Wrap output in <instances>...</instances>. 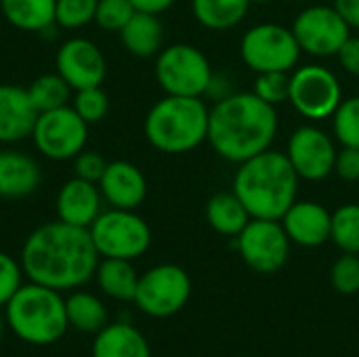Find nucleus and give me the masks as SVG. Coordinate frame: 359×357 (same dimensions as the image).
<instances>
[{"label":"nucleus","instance_id":"nucleus-16","mask_svg":"<svg viewBox=\"0 0 359 357\" xmlns=\"http://www.w3.org/2000/svg\"><path fill=\"white\" fill-rule=\"evenodd\" d=\"M97 185L101 189L103 200L111 208L135 210L143 204L147 196L145 175L139 170V166L126 160L107 162V168Z\"/></svg>","mask_w":359,"mask_h":357},{"label":"nucleus","instance_id":"nucleus-23","mask_svg":"<svg viewBox=\"0 0 359 357\" xmlns=\"http://www.w3.org/2000/svg\"><path fill=\"white\" fill-rule=\"evenodd\" d=\"M206 219L208 225L227 238H238L242 229L250 223V213L242 204V200L231 191L215 194L206 204Z\"/></svg>","mask_w":359,"mask_h":357},{"label":"nucleus","instance_id":"nucleus-11","mask_svg":"<svg viewBox=\"0 0 359 357\" xmlns=\"http://www.w3.org/2000/svg\"><path fill=\"white\" fill-rule=\"evenodd\" d=\"M288 101L301 116L309 120H324L341 105L343 90L339 78L328 67L309 63L292 72Z\"/></svg>","mask_w":359,"mask_h":357},{"label":"nucleus","instance_id":"nucleus-40","mask_svg":"<svg viewBox=\"0 0 359 357\" xmlns=\"http://www.w3.org/2000/svg\"><path fill=\"white\" fill-rule=\"evenodd\" d=\"M332 6L351 29H359V0H334Z\"/></svg>","mask_w":359,"mask_h":357},{"label":"nucleus","instance_id":"nucleus-21","mask_svg":"<svg viewBox=\"0 0 359 357\" xmlns=\"http://www.w3.org/2000/svg\"><path fill=\"white\" fill-rule=\"evenodd\" d=\"M93 357H151L147 339L133 324H107L95 335Z\"/></svg>","mask_w":359,"mask_h":357},{"label":"nucleus","instance_id":"nucleus-28","mask_svg":"<svg viewBox=\"0 0 359 357\" xmlns=\"http://www.w3.org/2000/svg\"><path fill=\"white\" fill-rule=\"evenodd\" d=\"M27 95L40 114V112H48V109H57V107L67 105L69 95H72V86L57 72L55 74H42L27 86Z\"/></svg>","mask_w":359,"mask_h":357},{"label":"nucleus","instance_id":"nucleus-31","mask_svg":"<svg viewBox=\"0 0 359 357\" xmlns=\"http://www.w3.org/2000/svg\"><path fill=\"white\" fill-rule=\"evenodd\" d=\"M99 0H57L55 23L63 29H80L95 21Z\"/></svg>","mask_w":359,"mask_h":357},{"label":"nucleus","instance_id":"nucleus-32","mask_svg":"<svg viewBox=\"0 0 359 357\" xmlns=\"http://www.w3.org/2000/svg\"><path fill=\"white\" fill-rule=\"evenodd\" d=\"M252 93L265 103L278 107L290 97V74L288 72H261L257 74Z\"/></svg>","mask_w":359,"mask_h":357},{"label":"nucleus","instance_id":"nucleus-26","mask_svg":"<svg viewBox=\"0 0 359 357\" xmlns=\"http://www.w3.org/2000/svg\"><path fill=\"white\" fill-rule=\"evenodd\" d=\"M65 314H67L69 328L84 332V335H93V337L109 324L103 301L82 290H74L65 299Z\"/></svg>","mask_w":359,"mask_h":357},{"label":"nucleus","instance_id":"nucleus-4","mask_svg":"<svg viewBox=\"0 0 359 357\" xmlns=\"http://www.w3.org/2000/svg\"><path fill=\"white\" fill-rule=\"evenodd\" d=\"M4 322L15 337L38 347L57 343L69 328L61 292L36 282L23 284L4 305Z\"/></svg>","mask_w":359,"mask_h":357},{"label":"nucleus","instance_id":"nucleus-1","mask_svg":"<svg viewBox=\"0 0 359 357\" xmlns=\"http://www.w3.org/2000/svg\"><path fill=\"white\" fill-rule=\"evenodd\" d=\"M19 263L29 282L63 292L80 288L95 276L99 252L86 227L53 221L27 236Z\"/></svg>","mask_w":359,"mask_h":357},{"label":"nucleus","instance_id":"nucleus-18","mask_svg":"<svg viewBox=\"0 0 359 357\" xmlns=\"http://www.w3.org/2000/svg\"><path fill=\"white\" fill-rule=\"evenodd\" d=\"M280 221L292 244L318 248L330 240L332 213L318 202H294Z\"/></svg>","mask_w":359,"mask_h":357},{"label":"nucleus","instance_id":"nucleus-24","mask_svg":"<svg viewBox=\"0 0 359 357\" xmlns=\"http://www.w3.org/2000/svg\"><path fill=\"white\" fill-rule=\"evenodd\" d=\"M97 284L103 295L116 301H135L137 286H139V274L133 265V261L126 259H101L95 271Z\"/></svg>","mask_w":359,"mask_h":357},{"label":"nucleus","instance_id":"nucleus-13","mask_svg":"<svg viewBox=\"0 0 359 357\" xmlns=\"http://www.w3.org/2000/svg\"><path fill=\"white\" fill-rule=\"evenodd\" d=\"M292 34L303 53L313 57H332L351 36V27L343 21L334 6L316 4L297 15Z\"/></svg>","mask_w":359,"mask_h":357},{"label":"nucleus","instance_id":"nucleus-33","mask_svg":"<svg viewBox=\"0 0 359 357\" xmlns=\"http://www.w3.org/2000/svg\"><path fill=\"white\" fill-rule=\"evenodd\" d=\"M76 114L86 122V124H97L101 122L107 112H109V99L101 86H90L76 90L74 95V105Z\"/></svg>","mask_w":359,"mask_h":357},{"label":"nucleus","instance_id":"nucleus-39","mask_svg":"<svg viewBox=\"0 0 359 357\" xmlns=\"http://www.w3.org/2000/svg\"><path fill=\"white\" fill-rule=\"evenodd\" d=\"M339 63L343 65V69L351 76L359 78V38L358 36H349L345 40V44L339 48L337 53Z\"/></svg>","mask_w":359,"mask_h":357},{"label":"nucleus","instance_id":"nucleus-37","mask_svg":"<svg viewBox=\"0 0 359 357\" xmlns=\"http://www.w3.org/2000/svg\"><path fill=\"white\" fill-rule=\"evenodd\" d=\"M105 168H107V162H105V158H103L99 151L82 149V151L74 158V173H76V177H80V179L99 183L101 177H103V173H105Z\"/></svg>","mask_w":359,"mask_h":357},{"label":"nucleus","instance_id":"nucleus-9","mask_svg":"<svg viewBox=\"0 0 359 357\" xmlns=\"http://www.w3.org/2000/svg\"><path fill=\"white\" fill-rule=\"evenodd\" d=\"M244 63L261 72H290L301 57V46L292 29L278 23H259L250 27L240 44Z\"/></svg>","mask_w":359,"mask_h":357},{"label":"nucleus","instance_id":"nucleus-30","mask_svg":"<svg viewBox=\"0 0 359 357\" xmlns=\"http://www.w3.org/2000/svg\"><path fill=\"white\" fill-rule=\"evenodd\" d=\"M334 137L341 145L359 147V97L343 99L332 114Z\"/></svg>","mask_w":359,"mask_h":357},{"label":"nucleus","instance_id":"nucleus-7","mask_svg":"<svg viewBox=\"0 0 359 357\" xmlns=\"http://www.w3.org/2000/svg\"><path fill=\"white\" fill-rule=\"evenodd\" d=\"M88 231L101 259L135 261L151 244V229L135 210H105L93 221Z\"/></svg>","mask_w":359,"mask_h":357},{"label":"nucleus","instance_id":"nucleus-22","mask_svg":"<svg viewBox=\"0 0 359 357\" xmlns=\"http://www.w3.org/2000/svg\"><path fill=\"white\" fill-rule=\"evenodd\" d=\"M120 40L130 55L147 59L162 50L164 25L156 13L135 11L128 23L120 29Z\"/></svg>","mask_w":359,"mask_h":357},{"label":"nucleus","instance_id":"nucleus-38","mask_svg":"<svg viewBox=\"0 0 359 357\" xmlns=\"http://www.w3.org/2000/svg\"><path fill=\"white\" fill-rule=\"evenodd\" d=\"M334 173L343 181H359V147H347V145H343L337 151Z\"/></svg>","mask_w":359,"mask_h":357},{"label":"nucleus","instance_id":"nucleus-29","mask_svg":"<svg viewBox=\"0 0 359 357\" xmlns=\"http://www.w3.org/2000/svg\"><path fill=\"white\" fill-rule=\"evenodd\" d=\"M330 240L343 252L359 255V204H343L332 213Z\"/></svg>","mask_w":359,"mask_h":357},{"label":"nucleus","instance_id":"nucleus-10","mask_svg":"<svg viewBox=\"0 0 359 357\" xmlns=\"http://www.w3.org/2000/svg\"><path fill=\"white\" fill-rule=\"evenodd\" d=\"M36 149L48 160H74L88 141V124L74 107L40 112L32 130Z\"/></svg>","mask_w":359,"mask_h":357},{"label":"nucleus","instance_id":"nucleus-20","mask_svg":"<svg viewBox=\"0 0 359 357\" xmlns=\"http://www.w3.org/2000/svg\"><path fill=\"white\" fill-rule=\"evenodd\" d=\"M40 185V166L23 151H0V198H25Z\"/></svg>","mask_w":359,"mask_h":357},{"label":"nucleus","instance_id":"nucleus-42","mask_svg":"<svg viewBox=\"0 0 359 357\" xmlns=\"http://www.w3.org/2000/svg\"><path fill=\"white\" fill-rule=\"evenodd\" d=\"M273 0H250V4H269Z\"/></svg>","mask_w":359,"mask_h":357},{"label":"nucleus","instance_id":"nucleus-2","mask_svg":"<svg viewBox=\"0 0 359 357\" xmlns=\"http://www.w3.org/2000/svg\"><path fill=\"white\" fill-rule=\"evenodd\" d=\"M278 135V112L255 93L221 97L208 114L212 149L229 162L242 164L269 149Z\"/></svg>","mask_w":359,"mask_h":357},{"label":"nucleus","instance_id":"nucleus-15","mask_svg":"<svg viewBox=\"0 0 359 357\" xmlns=\"http://www.w3.org/2000/svg\"><path fill=\"white\" fill-rule=\"evenodd\" d=\"M55 67L72 90L101 86L107 74V63L101 48L88 38L65 40L57 50Z\"/></svg>","mask_w":359,"mask_h":357},{"label":"nucleus","instance_id":"nucleus-34","mask_svg":"<svg viewBox=\"0 0 359 357\" xmlns=\"http://www.w3.org/2000/svg\"><path fill=\"white\" fill-rule=\"evenodd\" d=\"M135 11L137 8L133 6L130 0H99L95 23L107 32H120L135 15Z\"/></svg>","mask_w":359,"mask_h":357},{"label":"nucleus","instance_id":"nucleus-14","mask_svg":"<svg viewBox=\"0 0 359 357\" xmlns=\"http://www.w3.org/2000/svg\"><path fill=\"white\" fill-rule=\"evenodd\" d=\"M337 151L339 149L334 147L332 139L322 128L305 124L292 133L286 156L299 179L322 181L330 173H334Z\"/></svg>","mask_w":359,"mask_h":357},{"label":"nucleus","instance_id":"nucleus-43","mask_svg":"<svg viewBox=\"0 0 359 357\" xmlns=\"http://www.w3.org/2000/svg\"><path fill=\"white\" fill-rule=\"evenodd\" d=\"M2 332H4V318H2V314H0V339H2Z\"/></svg>","mask_w":359,"mask_h":357},{"label":"nucleus","instance_id":"nucleus-6","mask_svg":"<svg viewBox=\"0 0 359 357\" xmlns=\"http://www.w3.org/2000/svg\"><path fill=\"white\" fill-rule=\"evenodd\" d=\"M212 78L208 57L191 44H170L158 53L156 80L166 95L204 97Z\"/></svg>","mask_w":359,"mask_h":357},{"label":"nucleus","instance_id":"nucleus-12","mask_svg":"<svg viewBox=\"0 0 359 357\" xmlns=\"http://www.w3.org/2000/svg\"><path fill=\"white\" fill-rule=\"evenodd\" d=\"M290 238L280 221L250 219V223L236 238L238 252L244 263L259 274L280 271L290 255Z\"/></svg>","mask_w":359,"mask_h":357},{"label":"nucleus","instance_id":"nucleus-25","mask_svg":"<svg viewBox=\"0 0 359 357\" xmlns=\"http://www.w3.org/2000/svg\"><path fill=\"white\" fill-rule=\"evenodd\" d=\"M57 0H0L4 19L23 32H46L55 23Z\"/></svg>","mask_w":359,"mask_h":357},{"label":"nucleus","instance_id":"nucleus-27","mask_svg":"<svg viewBox=\"0 0 359 357\" xmlns=\"http://www.w3.org/2000/svg\"><path fill=\"white\" fill-rule=\"evenodd\" d=\"M250 0H191L194 17L208 29L236 27L248 13Z\"/></svg>","mask_w":359,"mask_h":357},{"label":"nucleus","instance_id":"nucleus-8","mask_svg":"<svg viewBox=\"0 0 359 357\" xmlns=\"http://www.w3.org/2000/svg\"><path fill=\"white\" fill-rule=\"evenodd\" d=\"M191 297L189 274L175 265L162 263L139 276V286L135 295V305L149 318H170L179 314Z\"/></svg>","mask_w":359,"mask_h":357},{"label":"nucleus","instance_id":"nucleus-36","mask_svg":"<svg viewBox=\"0 0 359 357\" xmlns=\"http://www.w3.org/2000/svg\"><path fill=\"white\" fill-rule=\"evenodd\" d=\"M23 267L11 255L0 252V307H4L13 295L23 286Z\"/></svg>","mask_w":359,"mask_h":357},{"label":"nucleus","instance_id":"nucleus-41","mask_svg":"<svg viewBox=\"0 0 359 357\" xmlns=\"http://www.w3.org/2000/svg\"><path fill=\"white\" fill-rule=\"evenodd\" d=\"M130 2H133V6H135L137 11L156 13V15L168 11V8L175 4V0H130Z\"/></svg>","mask_w":359,"mask_h":357},{"label":"nucleus","instance_id":"nucleus-17","mask_svg":"<svg viewBox=\"0 0 359 357\" xmlns=\"http://www.w3.org/2000/svg\"><path fill=\"white\" fill-rule=\"evenodd\" d=\"M101 189L97 183L74 177L65 181L57 194V217L63 223L76 227H90L93 221L101 215Z\"/></svg>","mask_w":359,"mask_h":357},{"label":"nucleus","instance_id":"nucleus-5","mask_svg":"<svg viewBox=\"0 0 359 357\" xmlns=\"http://www.w3.org/2000/svg\"><path fill=\"white\" fill-rule=\"evenodd\" d=\"M208 114L202 97L166 95L147 112L143 130L158 151L185 154L206 141Z\"/></svg>","mask_w":359,"mask_h":357},{"label":"nucleus","instance_id":"nucleus-19","mask_svg":"<svg viewBox=\"0 0 359 357\" xmlns=\"http://www.w3.org/2000/svg\"><path fill=\"white\" fill-rule=\"evenodd\" d=\"M38 109L34 107L27 88L0 84V143H19L32 137Z\"/></svg>","mask_w":359,"mask_h":357},{"label":"nucleus","instance_id":"nucleus-3","mask_svg":"<svg viewBox=\"0 0 359 357\" xmlns=\"http://www.w3.org/2000/svg\"><path fill=\"white\" fill-rule=\"evenodd\" d=\"M233 194L252 219L280 221L297 202L299 175L284 151L269 147L240 164L233 177Z\"/></svg>","mask_w":359,"mask_h":357},{"label":"nucleus","instance_id":"nucleus-35","mask_svg":"<svg viewBox=\"0 0 359 357\" xmlns=\"http://www.w3.org/2000/svg\"><path fill=\"white\" fill-rule=\"evenodd\" d=\"M330 280L337 292L341 295H355L359 292V255L345 252L332 265Z\"/></svg>","mask_w":359,"mask_h":357}]
</instances>
